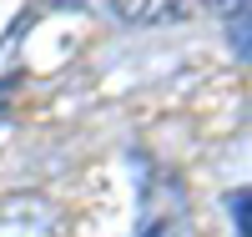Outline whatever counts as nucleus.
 <instances>
[{"instance_id":"20e7f679","label":"nucleus","mask_w":252,"mask_h":237,"mask_svg":"<svg viewBox=\"0 0 252 237\" xmlns=\"http://www.w3.org/2000/svg\"><path fill=\"white\" fill-rule=\"evenodd\" d=\"M46 5H76V0H46Z\"/></svg>"},{"instance_id":"39448f33","label":"nucleus","mask_w":252,"mask_h":237,"mask_svg":"<svg viewBox=\"0 0 252 237\" xmlns=\"http://www.w3.org/2000/svg\"><path fill=\"white\" fill-rule=\"evenodd\" d=\"M0 126H5V106H0Z\"/></svg>"},{"instance_id":"7ed1b4c3","label":"nucleus","mask_w":252,"mask_h":237,"mask_svg":"<svg viewBox=\"0 0 252 237\" xmlns=\"http://www.w3.org/2000/svg\"><path fill=\"white\" fill-rule=\"evenodd\" d=\"M197 5H202V10H212V15H237L247 0H197Z\"/></svg>"},{"instance_id":"f257e3e1","label":"nucleus","mask_w":252,"mask_h":237,"mask_svg":"<svg viewBox=\"0 0 252 237\" xmlns=\"http://www.w3.org/2000/svg\"><path fill=\"white\" fill-rule=\"evenodd\" d=\"M0 237H61V212L46 197H0Z\"/></svg>"},{"instance_id":"f03ea898","label":"nucleus","mask_w":252,"mask_h":237,"mask_svg":"<svg viewBox=\"0 0 252 237\" xmlns=\"http://www.w3.org/2000/svg\"><path fill=\"white\" fill-rule=\"evenodd\" d=\"M111 10L126 26H172V20H187L192 0H111Z\"/></svg>"}]
</instances>
